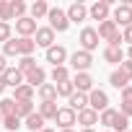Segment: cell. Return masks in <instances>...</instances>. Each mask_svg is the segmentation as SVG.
<instances>
[{"instance_id":"28","label":"cell","mask_w":132,"mask_h":132,"mask_svg":"<svg viewBox=\"0 0 132 132\" xmlns=\"http://www.w3.org/2000/svg\"><path fill=\"white\" fill-rule=\"evenodd\" d=\"M52 80H54V86H57V83H65V80H70V70L65 68V65L52 68Z\"/></svg>"},{"instance_id":"41","label":"cell","mask_w":132,"mask_h":132,"mask_svg":"<svg viewBox=\"0 0 132 132\" xmlns=\"http://www.w3.org/2000/svg\"><path fill=\"white\" fill-rule=\"evenodd\" d=\"M122 39H124V42H127V44L132 47V23H129V26L124 29V34H122Z\"/></svg>"},{"instance_id":"18","label":"cell","mask_w":132,"mask_h":132,"mask_svg":"<svg viewBox=\"0 0 132 132\" xmlns=\"http://www.w3.org/2000/svg\"><path fill=\"white\" fill-rule=\"evenodd\" d=\"M57 109H60V106H57V101H42L36 114L47 122V119H54V117H57Z\"/></svg>"},{"instance_id":"8","label":"cell","mask_w":132,"mask_h":132,"mask_svg":"<svg viewBox=\"0 0 132 132\" xmlns=\"http://www.w3.org/2000/svg\"><path fill=\"white\" fill-rule=\"evenodd\" d=\"M44 80H47V73H44V68H39V65L23 75V83H26V86H31L34 91H36L39 86H44Z\"/></svg>"},{"instance_id":"6","label":"cell","mask_w":132,"mask_h":132,"mask_svg":"<svg viewBox=\"0 0 132 132\" xmlns=\"http://www.w3.org/2000/svg\"><path fill=\"white\" fill-rule=\"evenodd\" d=\"M80 47H83V52H88V54L98 47V34H96V29L88 26V29L80 31Z\"/></svg>"},{"instance_id":"34","label":"cell","mask_w":132,"mask_h":132,"mask_svg":"<svg viewBox=\"0 0 132 132\" xmlns=\"http://www.w3.org/2000/svg\"><path fill=\"white\" fill-rule=\"evenodd\" d=\"M16 54H18V44H16V39H8L3 44V57H16Z\"/></svg>"},{"instance_id":"14","label":"cell","mask_w":132,"mask_h":132,"mask_svg":"<svg viewBox=\"0 0 132 132\" xmlns=\"http://www.w3.org/2000/svg\"><path fill=\"white\" fill-rule=\"evenodd\" d=\"M16 31H18L21 36H31V34H36V21L29 18V16H23V18L16 21Z\"/></svg>"},{"instance_id":"47","label":"cell","mask_w":132,"mask_h":132,"mask_svg":"<svg viewBox=\"0 0 132 132\" xmlns=\"http://www.w3.org/2000/svg\"><path fill=\"white\" fill-rule=\"evenodd\" d=\"M80 132H96V129H80Z\"/></svg>"},{"instance_id":"13","label":"cell","mask_w":132,"mask_h":132,"mask_svg":"<svg viewBox=\"0 0 132 132\" xmlns=\"http://www.w3.org/2000/svg\"><path fill=\"white\" fill-rule=\"evenodd\" d=\"M3 83H5V88L8 86L11 88H18V86H23V73H18V68H8L3 73Z\"/></svg>"},{"instance_id":"4","label":"cell","mask_w":132,"mask_h":132,"mask_svg":"<svg viewBox=\"0 0 132 132\" xmlns=\"http://www.w3.org/2000/svg\"><path fill=\"white\" fill-rule=\"evenodd\" d=\"M111 21L117 23V26H129L132 23V5H127V3H122V5H117L114 8V13H111Z\"/></svg>"},{"instance_id":"12","label":"cell","mask_w":132,"mask_h":132,"mask_svg":"<svg viewBox=\"0 0 132 132\" xmlns=\"http://www.w3.org/2000/svg\"><path fill=\"white\" fill-rule=\"evenodd\" d=\"M34 44H39V47L49 49V47L54 44V31H52L49 26H42V29H36V39H34Z\"/></svg>"},{"instance_id":"32","label":"cell","mask_w":132,"mask_h":132,"mask_svg":"<svg viewBox=\"0 0 132 132\" xmlns=\"http://www.w3.org/2000/svg\"><path fill=\"white\" fill-rule=\"evenodd\" d=\"M3 127H5L8 132H16V129L21 127V119H18L16 114H11V117H3Z\"/></svg>"},{"instance_id":"33","label":"cell","mask_w":132,"mask_h":132,"mask_svg":"<svg viewBox=\"0 0 132 132\" xmlns=\"http://www.w3.org/2000/svg\"><path fill=\"white\" fill-rule=\"evenodd\" d=\"M34 68H36L34 57H21V60H18V73H23V75H26V73H29V70H34Z\"/></svg>"},{"instance_id":"50","label":"cell","mask_w":132,"mask_h":132,"mask_svg":"<svg viewBox=\"0 0 132 132\" xmlns=\"http://www.w3.org/2000/svg\"><path fill=\"white\" fill-rule=\"evenodd\" d=\"M106 132H111V129H106Z\"/></svg>"},{"instance_id":"31","label":"cell","mask_w":132,"mask_h":132,"mask_svg":"<svg viewBox=\"0 0 132 132\" xmlns=\"http://www.w3.org/2000/svg\"><path fill=\"white\" fill-rule=\"evenodd\" d=\"M0 114H3V117L16 114V101L13 98H3V101H0Z\"/></svg>"},{"instance_id":"46","label":"cell","mask_w":132,"mask_h":132,"mask_svg":"<svg viewBox=\"0 0 132 132\" xmlns=\"http://www.w3.org/2000/svg\"><path fill=\"white\" fill-rule=\"evenodd\" d=\"M42 132H54V129H49V127H44V129H42Z\"/></svg>"},{"instance_id":"35","label":"cell","mask_w":132,"mask_h":132,"mask_svg":"<svg viewBox=\"0 0 132 132\" xmlns=\"http://www.w3.org/2000/svg\"><path fill=\"white\" fill-rule=\"evenodd\" d=\"M114 117H117V109H104V111H101V117H98V122H101V124H106V127L111 129Z\"/></svg>"},{"instance_id":"11","label":"cell","mask_w":132,"mask_h":132,"mask_svg":"<svg viewBox=\"0 0 132 132\" xmlns=\"http://www.w3.org/2000/svg\"><path fill=\"white\" fill-rule=\"evenodd\" d=\"M75 122H78V124H83V129H93V124L98 122V114H96L93 109H88V106H86L83 111H78V114H75Z\"/></svg>"},{"instance_id":"24","label":"cell","mask_w":132,"mask_h":132,"mask_svg":"<svg viewBox=\"0 0 132 132\" xmlns=\"http://www.w3.org/2000/svg\"><path fill=\"white\" fill-rule=\"evenodd\" d=\"M34 114V101H16V117L18 119H26Z\"/></svg>"},{"instance_id":"10","label":"cell","mask_w":132,"mask_h":132,"mask_svg":"<svg viewBox=\"0 0 132 132\" xmlns=\"http://www.w3.org/2000/svg\"><path fill=\"white\" fill-rule=\"evenodd\" d=\"M73 88H75L78 93H91V91H93V78H91L88 73H75Z\"/></svg>"},{"instance_id":"36","label":"cell","mask_w":132,"mask_h":132,"mask_svg":"<svg viewBox=\"0 0 132 132\" xmlns=\"http://www.w3.org/2000/svg\"><path fill=\"white\" fill-rule=\"evenodd\" d=\"M0 21H3V23L11 21V5H8V0H0Z\"/></svg>"},{"instance_id":"15","label":"cell","mask_w":132,"mask_h":132,"mask_svg":"<svg viewBox=\"0 0 132 132\" xmlns=\"http://www.w3.org/2000/svg\"><path fill=\"white\" fill-rule=\"evenodd\" d=\"M65 16H68V21H86V16H88V8L83 5V3H73L70 8H68V13H65Z\"/></svg>"},{"instance_id":"1","label":"cell","mask_w":132,"mask_h":132,"mask_svg":"<svg viewBox=\"0 0 132 132\" xmlns=\"http://www.w3.org/2000/svg\"><path fill=\"white\" fill-rule=\"evenodd\" d=\"M47 18H49V29H52V31H60V34H62V31L70 29L68 16H65V11H60V8H49Z\"/></svg>"},{"instance_id":"45","label":"cell","mask_w":132,"mask_h":132,"mask_svg":"<svg viewBox=\"0 0 132 132\" xmlns=\"http://www.w3.org/2000/svg\"><path fill=\"white\" fill-rule=\"evenodd\" d=\"M127 57H129V62H132V47H129V52H127Z\"/></svg>"},{"instance_id":"3","label":"cell","mask_w":132,"mask_h":132,"mask_svg":"<svg viewBox=\"0 0 132 132\" xmlns=\"http://www.w3.org/2000/svg\"><path fill=\"white\" fill-rule=\"evenodd\" d=\"M88 109H93L96 114L104 111V109H109V96H106V91L93 88V91L88 93Z\"/></svg>"},{"instance_id":"21","label":"cell","mask_w":132,"mask_h":132,"mask_svg":"<svg viewBox=\"0 0 132 132\" xmlns=\"http://www.w3.org/2000/svg\"><path fill=\"white\" fill-rule=\"evenodd\" d=\"M23 127H26L29 132H42V129H44V119L34 111L31 117H26V119H23Z\"/></svg>"},{"instance_id":"25","label":"cell","mask_w":132,"mask_h":132,"mask_svg":"<svg viewBox=\"0 0 132 132\" xmlns=\"http://www.w3.org/2000/svg\"><path fill=\"white\" fill-rule=\"evenodd\" d=\"M31 98H34V88H31V86H26V83H23V86H18V88H16L13 101H31Z\"/></svg>"},{"instance_id":"49","label":"cell","mask_w":132,"mask_h":132,"mask_svg":"<svg viewBox=\"0 0 132 132\" xmlns=\"http://www.w3.org/2000/svg\"><path fill=\"white\" fill-rule=\"evenodd\" d=\"M0 124H3V114H0Z\"/></svg>"},{"instance_id":"20","label":"cell","mask_w":132,"mask_h":132,"mask_svg":"<svg viewBox=\"0 0 132 132\" xmlns=\"http://www.w3.org/2000/svg\"><path fill=\"white\" fill-rule=\"evenodd\" d=\"M104 60H106V62H114V65H122V62H124L122 47H106V49H104Z\"/></svg>"},{"instance_id":"9","label":"cell","mask_w":132,"mask_h":132,"mask_svg":"<svg viewBox=\"0 0 132 132\" xmlns=\"http://www.w3.org/2000/svg\"><path fill=\"white\" fill-rule=\"evenodd\" d=\"M54 122L60 124V129H73V124H75V111L68 109V106H62V109H57Z\"/></svg>"},{"instance_id":"48","label":"cell","mask_w":132,"mask_h":132,"mask_svg":"<svg viewBox=\"0 0 132 132\" xmlns=\"http://www.w3.org/2000/svg\"><path fill=\"white\" fill-rule=\"evenodd\" d=\"M60 132H73V129H60Z\"/></svg>"},{"instance_id":"42","label":"cell","mask_w":132,"mask_h":132,"mask_svg":"<svg viewBox=\"0 0 132 132\" xmlns=\"http://www.w3.org/2000/svg\"><path fill=\"white\" fill-rule=\"evenodd\" d=\"M122 101H132V86L122 88Z\"/></svg>"},{"instance_id":"2","label":"cell","mask_w":132,"mask_h":132,"mask_svg":"<svg viewBox=\"0 0 132 132\" xmlns=\"http://www.w3.org/2000/svg\"><path fill=\"white\" fill-rule=\"evenodd\" d=\"M70 65H73V70H75V73H88V68L93 65V57H91L88 52L78 49V52L70 54Z\"/></svg>"},{"instance_id":"5","label":"cell","mask_w":132,"mask_h":132,"mask_svg":"<svg viewBox=\"0 0 132 132\" xmlns=\"http://www.w3.org/2000/svg\"><path fill=\"white\" fill-rule=\"evenodd\" d=\"M109 13H111V3H106V0H98L88 8V16L93 21H109Z\"/></svg>"},{"instance_id":"30","label":"cell","mask_w":132,"mask_h":132,"mask_svg":"<svg viewBox=\"0 0 132 132\" xmlns=\"http://www.w3.org/2000/svg\"><path fill=\"white\" fill-rule=\"evenodd\" d=\"M54 88H57V96H65V98H70V96L75 93V88H73V80H65V83H57Z\"/></svg>"},{"instance_id":"23","label":"cell","mask_w":132,"mask_h":132,"mask_svg":"<svg viewBox=\"0 0 132 132\" xmlns=\"http://www.w3.org/2000/svg\"><path fill=\"white\" fill-rule=\"evenodd\" d=\"M8 5H11V18H16V21H18V18H23V16H26V11H29L23 0H8Z\"/></svg>"},{"instance_id":"27","label":"cell","mask_w":132,"mask_h":132,"mask_svg":"<svg viewBox=\"0 0 132 132\" xmlns=\"http://www.w3.org/2000/svg\"><path fill=\"white\" fill-rule=\"evenodd\" d=\"M111 132H129V119L117 111V117H114V122H111Z\"/></svg>"},{"instance_id":"39","label":"cell","mask_w":132,"mask_h":132,"mask_svg":"<svg viewBox=\"0 0 132 132\" xmlns=\"http://www.w3.org/2000/svg\"><path fill=\"white\" fill-rule=\"evenodd\" d=\"M119 114L129 119V117H132V101H122V104H119Z\"/></svg>"},{"instance_id":"19","label":"cell","mask_w":132,"mask_h":132,"mask_svg":"<svg viewBox=\"0 0 132 132\" xmlns=\"http://www.w3.org/2000/svg\"><path fill=\"white\" fill-rule=\"evenodd\" d=\"M16 44H18V54L21 57H31V52L36 49V44H34L31 36H21V39H16Z\"/></svg>"},{"instance_id":"7","label":"cell","mask_w":132,"mask_h":132,"mask_svg":"<svg viewBox=\"0 0 132 132\" xmlns=\"http://www.w3.org/2000/svg\"><path fill=\"white\" fill-rule=\"evenodd\" d=\"M65 60H68V49H65L62 44H52V47L47 49V62H52L54 68L65 65Z\"/></svg>"},{"instance_id":"37","label":"cell","mask_w":132,"mask_h":132,"mask_svg":"<svg viewBox=\"0 0 132 132\" xmlns=\"http://www.w3.org/2000/svg\"><path fill=\"white\" fill-rule=\"evenodd\" d=\"M119 73H122L127 80H132V62H129V60H124V62L119 65Z\"/></svg>"},{"instance_id":"38","label":"cell","mask_w":132,"mask_h":132,"mask_svg":"<svg viewBox=\"0 0 132 132\" xmlns=\"http://www.w3.org/2000/svg\"><path fill=\"white\" fill-rule=\"evenodd\" d=\"M11 39V23H3V21H0V42H8Z\"/></svg>"},{"instance_id":"29","label":"cell","mask_w":132,"mask_h":132,"mask_svg":"<svg viewBox=\"0 0 132 132\" xmlns=\"http://www.w3.org/2000/svg\"><path fill=\"white\" fill-rule=\"evenodd\" d=\"M109 83H111L114 88H127V86H129V80H127V78H124L119 70H114V73L109 75Z\"/></svg>"},{"instance_id":"26","label":"cell","mask_w":132,"mask_h":132,"mask_svg":"<svg viewBox=\"0 0 132 132\" xmlns=\"http://www.w3.org/2000/svg\"><path fill=\"white\" fill-rule=\"evenodd\" d=\"M39 96H42V101H54V98H57V88H54V83H44V86H39Z\"/></svg>"},{"instance_id":"22","label":"cell","mask_w":132,"mask_h":132,"mask_svg":"<svg viewBox=\"0 0 132 132\" xmlns=\"http://www.w3.org/2000/svg\"><path fill=\"white\" fill-rule=\"evenodd\" d=\"M29 11H31V16H29V18L39 21V18H44V16L49 13V5L44 3V0H36V3H31V8H29Z\"/></svg>"},{"instance_id":"16","label":"cell","mask_w":132,"mask_h":132,"mask_svg":"<svg viewBox=\"0 0 132 132\" xmlns=\"http://www.w3.org/2000/svg\"><path fill=\"white\" fill-rule=\"evenodd\" d=\"M117 31H119V29H117V23H114L111 18H109V21H101V23H98V29H96L98 39H106V42H109V39H111Z\"/></svg>"},{"instance_id":"43","label":"cell","mask_w":132,"mask_h":132,"mask_svg":"<svg viewBox=\"0 0 132 132\" xmlns=\"http://www.w3.org/2000/svg\"><path fill=\"white\" fill-rule=\"evenodd\" d=\"M5 70H8V62H5V57H3V54H0V75H3Z\"/></svg>"},{"instance_id":"17","label":"cell","mask_w":132,"mask_h":132,"mask_svg":"<svg viewBox=\"0 0 132 132\" xmlns=\"http://www.w3.org/2000/svg\"><path fill=\"white\" fill-rule=\"evenodd\" d=\"M88 106V93H73L70 98H68V109H73V111H83Z\"/></svg>"},{"instance_id":"44","label":"cell","mask_w":132,"mask_h":132,"mask_svg":"<svg viewBox=\"0 0 132 132\" xmlns=\"http://www.w3.org/2000/svg\"><path fill=\"white\" fill-rule=\"evenodd\" d=\"M5 91V83H3V75H0V93H3Z\"/></svg>"},{"instance_id":"40","label":"cell","mask_w":132,"mask_h":132,"mask_svg":"<svg viewBox=\"0 0 132 132\" xmlns=\"http://www.w3.org/2000/svg\"><path fill=\"white\" fill-rule=\"evenodd\" d=\"M122 42H124V39H122V34H119V31H117V34H114V36H111V39H109V47H119V44H122Z\"/></svg>"}]
</instances>
